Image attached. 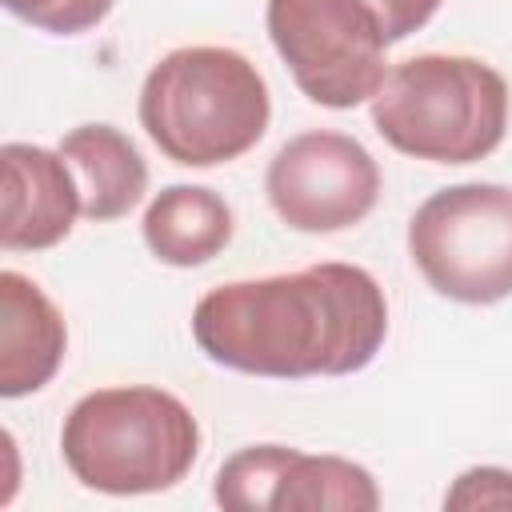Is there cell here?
I'll return each mask as SVG.
<instances>
[{
    "label": "cell",
    "mask_w": 512,
    "mask_h": 512,
    "mask_svg": "<svg viewBox=\"0 0 512 512\" xmlns=\"http://www.w3.org/2000/svg\"><path fill=\"white\" fill-rule=\"evenodd\" d=\"M408 256L432 292L456 304L512 296V188L452 184L432 192L408 220Z\"/></svg>",
    "instance_id": "5b68a950"
},
{
    "label": "cell",
    "mask_w": 512,
    "mask_h": 512,
    "mask_svg": "<svg viewBox=\"0 0 512 512\" xmlns=\"http://www.w3.org/2000/svg\"><path fill=\"white\" fill-rule=\"evenodd\" d=\"M368 4L376 8L388 44H396V40H408L412 32H420L440 12L444 0H368Z\"/></svg>",
    "instance_id": "9a60e30c"
},
{
    "label": "cell",
    "mask_w": 512,
    "mask_h": 512,
    "mask_svg": "<svg viewBox=\"0 0 512 512\" xmlns=\"http://www.w3.org/2000/svg\"><path fill=\"white\" fill-rule=\"evenodd\" d=\"M16 20L52 32V36H80L108 20L116 0H0Z\"/></svg>",
    "instance_id": "4fadbf2b"
},
{
    "label": "cell",
    "mask_w": 512,
    "mask_h": 512,
    "mask_svg": "<svg viewBox=\"0 0 512 512\" xmlns=\"http://www.w3.org/2000/svg\"><path fill=\"white\" fill-rule=\"evenodd\" d=\"M212 496L232 512H376L380 488L364 464L312 456L288 444H248L232 452Z\"/></svg>",
    "instance_id": "ba28073f"
},
{
    "label": "cell",
    "mask_w": 512,
    "mask_h": 512,
    "mask_svg": "<svg viewBox=\"0 0 512 512\" xmlns=\"http://www.w3.org/2000/svg\"><path fill=\"white\" fill-rule=\"evenodd\" d=\"M268 40L320 108H356L384 84L388 36L368 0H268Z\"/></svg>",
    "instance_id": "8992f818"
},
{
    "label": "cell",
    "mask_w": 512,
    "mask_h": 512,
    "mask_svg": "<svg viewBox=\"0 0 512 512\" xmlns=\"http://www.w3.org/2000/svg\"><path fill=\"white\" fill-rule=\"evenodd\" d=\"M264 192L288 228L328 236L360 224L376 208L380 164L356 136L312 128L276 148Z\"/></svg>",
    "instance_id": "52a82bcc"
},
{
    "label": "cell",
    "mask_w": 512,
    "mask_h": 512,
    "mask_svg": "<svg viewBox=\"0 0 512 512\" xmlns=\"http://www.w3.org/2000/svg\"><path fill=\"white\" fill-rule=\"evenodd\" d=\"M68 472L104 496L176 488L200 456L192 408L156 384L96 388L72 404L60 428Z\"/></svg>",
    "instance_id": "3957f363"
},
{
    "label": "cell",
    "mask_w": 512,
    "mask_h": 512,
    "mask_svg": "<svg viewBox=\"0 0 512 512\" xmlns=\"http://www.w3.org/2000/svg\"><path fill=\"white\" fill-rule=\"evenodd\" d=\"M68 324L48 292L16 268L0 272V396L40 392L64 364Z\"/></svg>",
    "instance_id": "30bf717a"
},
{
    "label": "cell",
    "mask_w": 512,
    "mask_h": 512,
    "mask_svg": "<svg viewBox=\"0 0 512 512\" xmlns=\"http://www.w3.org/2000/svg\"><path fill=\"white\" fill-rule=\"evenodd\" d=\"M140 232L160 264L200 268L232 244L236 216L228 200L204 184H168L144 208Z\"/></svg>",
    "instance_id": "7c38bea8"
},
{
    "label": "cell",
    "mask_w": 512,
    "mask_h": 512,
    "mask_svg": "<svg viewBox=\"0 0 512 512\" xmlns=\"http://www.w3.org/2000/svg\"><path fill=\"white\" fill-rule=\"evenodd\" d=\"M272 120L260 68L220 44L172 48L140 88V128L180 168H216L252 152Z\"/></svg>",
    "instance_id": "7a4b0ae2"
},
{
    "label": "cell",
    "mask_w": 512,
    "mask_h": 512,
    "mask_svg": "<svg viewBox=\"0 0 512 512\" xmlns=\"http://www.w3.org/2000/svg\"><path fill=\"white\" fill-rule=\"evenodd\" d=\"M444 508H512V472L496 464L460 472L444 496Z\"/></svg>",
    "instance_id": "5bb4252c"
},
{
    "label": "cell",
    "mask_w": 512,
    "mask_h": 512,
    "mask_svg": "<svg viewBox=\"0 0 512 512\" xmlns=\"http://www.w3.org/2000/svg\"><path fill=\"white\" fill-rule=\"evenodd\" d=\"M0 248L8 252H44L56 248L80 208V188L60 156V148H40V144H4L0 148Z\"/></svg>",
    "instance_id": "9c48e42d"
},
{
    "label": "cell",
    "mask_w": 512,
    "mask_h": 512,
    "mask_svg": "<svg viewBox=\"0 0 512 512\" xmlns=\"http://www.w3.org/2000/svg\"><path fill=\"white\" fill-rule=\"evenodd\" d=\"M384 336V288L340 260L232 280L192 308V340L212 364L268 380L352 376L376 360Z\"/></svg>",
    "instance_id": "6da1fadb"
},
{
    "label": "cell",
    "mask_w": 512,
    "mask_h": 512,
    "mask_svg": "<svg viewBox=\"0 0 512 512\" xmlns=\"http://www.w3.org/2000/svg\"><path fill=\"white\" fill-rule=\"evenodd\" d=\"M60 156L76 176L80 208L92 224L128 216L148 192V160L116 124H80L64 132Z\"/></svg>",
    "instance_id": "8fae6325"
},
{
    "label": "cell",
    "mask_w": 512,
    "mask_h": 512,
    "mask_svg": "<svg viewBox=\"0 0 512 512\" xmlns=\"http://www.w3.org/2000/svg\"><path fill=\"white\" fill-rule=\"evenodd\" d=\"M376 132L428 164H476L508 132V84L476 56L424 52L388 68L372 96Z\"/></svg>",
    "instance_id": "277c9868"
}]
</instances>
